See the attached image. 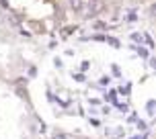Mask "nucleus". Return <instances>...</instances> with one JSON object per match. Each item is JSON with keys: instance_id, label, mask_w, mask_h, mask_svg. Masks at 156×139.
Here are the masks:
<instances>
[{"instance_id": "nucleus-1", "label": "nucleus", "mask_w": 156, "mask_h": 139, "mask_svg": "<svg viewBox=\"0 0 156 139\" xmlns=\"http://www.w3.org/2000/svg\"><path fill=\"white\" fill-rule=\"evenodd\" d=\"M86 8H88V16H97L103 10V0H86Z\"/></svg>"}, {"instance_id": "nucleus-2", "label": "nucleus", "mask_w": 156, "mask_h": 139, "mask_svg": "<svg viewBox=\"0 0 156 139\" xmlns=\"http://www.w3.org/2000/svg\"><path fill=\"white\" fill-rule=\"evenodd\" d=\"M70 8L74 12H80L84 8V0H70Z\"/></svg>"}, {"instance_id": "nucleus-3", "label": "nucleus", "mask_w": 156, "mask_h": 139, "mask_svg": "<svg viewBox=\"0 0 156 139\" xmlns=\"http://www.w3.org/2000/svg\"><path fill=\"white\" fill-rule=\"evenodd\" d=\"M138 55H140V57H144V59H146V57H148V49H146V47H138Z\"/></svg>"}, {"instance_id": "nucleus-4", "label": "nucleus", "mask_w": 156, "mask_h": 139, "mask_svg": "<svg viewBox=\"0 0 156 139\" xmlns=\"http://www.w3.org/2000/svg\"><path fill=\"white\" fill-rule=\"evenodd\" d=\"M132 41H136V43L140 41V43H142V41H144V35H140V33H133V35H132Z\"/></svg>"}, {"instance_id": "nucleus-5", "label": "nucleus", "mask_w": 156, "mask_h": 139, "mask_svg": "<svg viewBox=\"0 0 156 139\" xmlns=\"http://www.w3.org/2000/svg\"><path fill=\"white\" fill-rule=\"evenodd\" d=\"M119 92H123V94H129V84L121 86V88H119Z\"/></svg>"}, {"instance_id": "nucleus-6", "label": "nucleus", "mask_w": 156, "mask_h": 139, "mask_svg": "<svg viewBox=\"0 0 156 139\" xmlns=\"http://www.w3.org/2000/svg\"><path fill=\"white\" fill-rule=\"evenodd\" d=\"M144 41H146V43H148L150 47L154 45V41H152V37H150V35H144Z\"/></svg>"}, {"instance_id": "nucleus-7", "label": "nucleus", "mask_w": 156, "mask_h": 139, "mask_svg": "<svg viewBox=\"0 0 156 139\" xmlns=\"http://www.w3.org/2000/svg\"><path fill=\"white\" fill-rule=\"evenodd\" d=\"M146 108H148V113L152 115V113H154V100H150V102H148V107H146Z\"/></svg>"}, {"instance_id": "nucleus-8", "label": "nucleus", "mask_w": 156, "mask_h": 139, "mask_svg": "<svg viewBox=\"0 0 156 139\" xmlns=\"http://www.w3.org/2000/svg\"><path fill=\"white\" fill-rule=\"evenodd\" d=\"M51 139H68V137H66L64 133H55V135H54V137H51Z\"/></svg>"}, {"instance_id": "nucleus-9", "label": "nucleus", "mask_w": 156, "mask_h": 139, "mask_svg": "<svg viewBox=\"0 0 156 139\" xmlns=\"http://www.w3.org/2000/svg\"><path fill=\"white\" fill-rule=\"evenodd\" d=\"M0 6H2V8H8V2H6V0H0Z\"/></svg>"}]
</instances>
